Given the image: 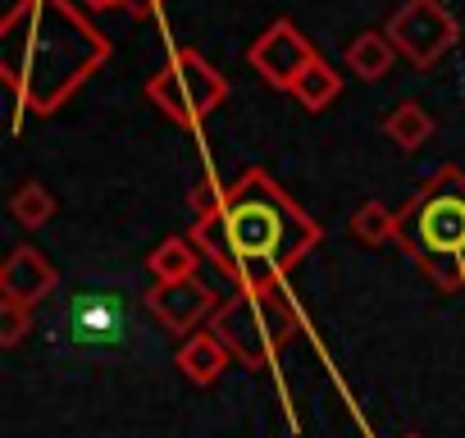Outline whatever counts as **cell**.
Returning <instances> with one entry per match:
<instances>
[{
    "mask_svg": "<svg viewBox=\"0 0 465 438\" xmlns=\"http://www.w3.org/2000/svg\"><path fill=\"white\" fill-rule=\"evenodd\" d=\"M392 60H397V46L388 42V33H370V28H365V33H356L351 46H347V69H351L361 83L388 78Z\"/></svg>",
    "mask_w": 465,
    "mask_h": 438,
    "instance_id": "12",
    "label": "cell"
},
{
    "mask_svg": "<svg viewBox=\"0 0 465 438\" xmlns=\"http://www.w3.org/2000/svg\"><path fill=\"white\" fill-rule=\"evenodd\" d=\"M55 284H60L55 265L37 247H28V243L15 247L5 256V265H0V302H15V306L37 311V302H46L55 293Z\"/></svg>",
    "mask_w": 465,
    "mask_h": 438,
    "instance_id": "9",
    "label": "cell"
},
{
    "mask_svg": "<svg viewBox=\"0 0 465 438\" xmlns=\"http://www.w3.org/2000/svg\"><path fill=\"white\" fill-rule=\"evenodd\" d=\"M397 243L438 284V293L465 288V169H433L420 192L397 210Z\"/></svg>",
    "mask_w": 465,
    "mask_h": 438,
    "instance_id": "3",
    "label": "cell"
},
{
    "mask_svg": "<svg viewBox=\"0 0 465 438\" xmlns=\"http://www.w3.org/2000/svg\"><path fill=\"white\" fill-rule=\"evenodd\" d=\"M87 5H96V10H124V5H133V0H87Z\"/></svg>",
    "mask_w": 465,
    "mask_h": 438,
    "instance_id": "19",
    "label": "cell"
},
{
    "mask_svg": "<svg viewBox=\"0 0 465 438\" xmlns=\"http://www.w3.org/2000/svg\"><path fill=\"white\" fill-rule=\"evenodd\" d=\"M210 329L232 352V361H242L247 370H265L302 333V311L283 288H238L219 302Z\"/></svg>",
    "mask_w": 465,
    "mask_h": 438,
    "instance_id": "4",
    "label": "cell"
},
{
    "mask_svg": "<svg viewBox=\"0 0 465 438\" xmlns=\"http://www.w3.org/2000/svg\"><path fill=\"white\" fill-rule=\"evenodd\" d=\"M69 338L83 347H114L124 338V302L114 293H83L69 306Z\"/></svg>",
    "mask_w": 465,
    "mask_h": 438,
    "instance_id": "10",
    "label": "cell"
},
{
    "mask_svg": "<svg viewBox=\"0 0 465 438\" xmlns=\"http://www.w3.org/2000/svg\"><path fill=\"white\" fill-rule=\"evenodd\" d=\"M192 243L232 288H279L320 243V224L265 169H247L223 187L219 210L196 219Z\"/></svg>",
    "mask_w": 465,
    "mask_h": 438,
    "instance_id": "1",
    "label": "cell"
},
{
    "mask_svg": "<svg viewBox=\"0 0 465 438\" xmlns=\"http://www.w3.org/2000/svg\"><path fill=\"white\" fill-rule=\"evenodd\" d=\"M146 311L178 338H192L201 320H210L219 311V293L201 279H183V284H155L146 293Z\"/></svg>",
    "mask_w": 465,
    "mask_h": 438,
    "instance_id": "8",
    "label": "cell"
},
{
    "mask_svg": "<svg viewBox=\"0 0 465 438\" xmlns=\"http://www.w3.org/2000/svg\"><path fill=\"white\" fill-rule=\"evenodd\" d=\"M388 42L397 46V55H406L415 69H433L460 37L456 15L442 0H401L388 15Z\"/></svg>",
    "mask_w": 465,
    "mask_h": 438,
    "instance_id": "6",
    "label": "cell"
},
{
    "mask_svg": "<svg viewBox=\"0 0 465 438\" xmlns=\"http://www.w3.org/2000/svg\"><path fill=\"white\" fill-rule=\"evenodd\" d=\"M28 306H15V302H0V347H15L24 333H28Z\"/></svg>",
    "mask_w": 465,
    "mask_h": 438,
    "instance_id": "18",
    "label": "cell"
},
{
    "mask_svg": "<svg viewBox=\"0 0 465 438\" xmlns=\"http://www.w3.org/2000/svg\"><path fill=\"white\" fill-rule=\"evenodd\" d=\"M105 60L110 37L69 0H19L0 24V74L33 114H55Z\"/></svg>",
    "mask_w": 465,
    "mask_h": 438,
    "instance_id": "2",
    "label": "cell"
},
{
    "mask_svg": "<svg viewBox=\"0 0 465 438\" xmlns=\"http://www.w3.org/2000/svg\"><path fill=\"white\" fill-rule=\"evenodd\" d=\"M338 92H342V74H338L329 60H315V65L297 78L292 101H297L306 114H320V110H329V105L338 101Z\"/></svg>",
    "mask_w": 465,
    "mask_h": 438,
    "instance_id": "15",
    "label": "cell"
},
{
    "mask_svg": "<svg viewBox=\"0 0 465 438\" xmlns=\"http://www.w3.org/2000/svg\"><path fill=\"white\" fill-rule=\"evenodd\" d=\"M196 265H201V247L192 238H164L151 256H146V270L155 284H183V279H196Z\"/></svg>",
    "mask_w": 465,
    "mask_h": 438,
    "instance_id": "13",
    "label": "cell"
},
{
    "mask_svg": "<svg viewBox=\"0 0 465 438\" xmlns=\"http://www.w3.org/2000/svg\"><path fill=\"white\" fill-rule=\"evenodd\" d=\"M401 438H424V433H401Z\"/></svg>",
    "mask_w": 465,
    "mask_h": 438,
    "instance_id": "21",
    "label": "cell"
},
{
    "mask_svg": "<svg viewBox=\"0 0 465 438\" xmlns=\"http://www.w3.org/2000/svg\"><path fill=\"white\" fill-rule=\"evenodd\" d=\"M347 229L356 243L379 247V243H397V210H388L383 201H365L356 205V214L347 219Z\"/></svg>",
    "mask_w": 465,
    "mask_h": 438,
    "instance_id": "16",
    "label": "cell"
},
{
    "mask_svg": "<svg viewBox=\"0 0 465 438\" xmlns=\"http://www.w3.org/2000/svg\"><path fill=\"white\" fill-rule=\"evenodd\" d=\"M10 214L19 219L24 229H42V224H51V219H55V196L46 192V183L28 178V183L15 187V196H10Z\"/></svg>",
    "mask_w": 465,
    "mask_h": 438,
    "instance_id": "17",
    "label": "cell"
},
{
    "mask_svg": "<svg viewBox=\"0 0 465 438\" xmlns=\"http://www.w3.org/2000/svg\"><path fill=\"white\" fill-rule=\"evenodd\" d=\"M247 60H252V69L270 83V87H279V92H292L297 87V78L320 60L315 55V46H311V37L292 24V19H274L256 42H252V51H247Z\"/></svg>",
    "mask_w": 465,
    "mask_h": 438,
    "instance_id": "7",
    "label": "cell"
},
{
    "mask_svg": "<svg viewBox=\"0 0 465 438\" xmlns=\"http://www.w3.org/2000/svg\"><path fill=\"white\" fill-rule=\"evenodd\" d=\"M146 96L151 105L183 128H196L201 119H210L223 101H228V78L201 55V51H173L169 65H160L146 78Z\"/></svg>",
    "mask_w": 465,
    "mask_h": 438,
    "instance_id": "5",
    "label": "cell"
},
{
    "mask_svg": "<svg viewBox=\"0 0 465 438\" xmlns=\"http://www.w3.org/2000/svg\"><path fill=\"white\" fill-rule=\"evenodd\" d=\"M133 5H137V0H133ZM155 5H160V0H146V10H155Z\"/></svg>",
    "mask_w": 465,
    "mask_h": 438,
    "instance_id": "20",
    "label": "cell"
},
{
    "mask_svg": "<svg viewBox=\"0 0 465 438\" xmlns=\"http://www.w3.org/2000/svg\"><path fill=\"white\" fill-rule=\"evenodd\" d=\"M383 133H388L401 151H420V146L433 137V114H429L420 101H397V105L383 114Z\"/></svg>",
    "mask_w": 465,
    "mask_h": 438,
    "instance_id": "14",
    "label": "cell"
},
{
    "mask_svg": "<svg viewBox=\"0 0 465 438\" xmlns=\"http://www.w3.org/2000/svg\"><path fill=\"white\" fill-rule=\"evenodd\" d=\"M228 361H232V352L219 343L214 329H196L192 338H183V347L173 356V365L183 370V379H192L196 388H210L228 370Z\"/></svg>",
    "mask_w": 465,
    "mask_h": 438,
    "instance_id": "11",
    "label": "cell"
}]
</instances>
